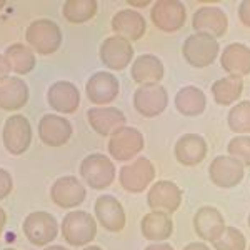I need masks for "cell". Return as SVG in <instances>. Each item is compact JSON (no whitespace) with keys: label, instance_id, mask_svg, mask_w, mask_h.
<instances>
[{"label":"cell","instance_id":"6da1fadb","mask_svg":"<svg viewBox=\"0 0 250 250\" xmlns=\"http://www.w3.org/2000/svg\"><path fill=\"white\" fill-rule=\"evenodd\" d=\"M25 40L40 55H50L62 43V30L54 20L39 19L32 22L25 32Z\"/></svg>","mask_w":250,"mask_h":250},{"label":"cell","instance_id":"7a4b0ae2","mask_svg":"<svg viewBox=\"0 0 250 250\" xmlns=\"http://www.w3.org/2000/svg\"><path fill=\"white\" fill-rule=\"evenodd\" d=\"M62 235L63 240L74 247L87 245L97 235V222L90 213L83 210L70 212L62 220Z\"/></svg>","mask_w":250,"mask_h":250},{"label":"cell","instance_id":"3957f363","mask_svg":"<svg viewBox=\"0 0 250 250\" xmlns=\"http://www.w3.org/2000/svg\"><path fill=\"white\" fill-rule=\"evenodd\" d=\"M80 175L94 190L110 187L115 179V165L104 154H90L80 164Z\"/></svg>","mask_w":250,"mask_h":250},{"label":"cell","instance_id":"277c9868","mask_svg":"<svg viewBox=\"0 0 250 250\" xmlns=\"http://www.w3.org/2000/svg\"><path fill=\"white\" fill-rule=\"evenodd\" d=\"M219 42L207 34H192L182 45L184 59L195 68L208 67L219 55Z\"/></svg>","mask_w":250,"mask_h":250},{"label":"cell","instance_id":"5b68a950","mask_svg":"<svg viewBox=\"0 0 250 250\" xmlns=\"http://www.w3.org/2000/svg\"><path fill=\"white\" fill-rule=\"evenodd\" d=\"M145 140L140 130L134 127H122L115 130L108 140V154L117 162H127L144 150Z\"/></svg>","mask_w":250,"mask_h":250},{"label":"cell","instance_id":"8992f818","mask_svg":"<svg viewBox=\"0 0 250 250\" xmlns=\"http://www.w3.org/2000/svg\"><path fill=\"white\" fill-rule=\"evenodd\" d=\"M154 179H155V167L145 157H139L132 164L124 165L119 173L120 185L130 193L144 192L145 188H148V185L154 182Z\"/></svg>","mask_w":250,"mask_h":250},{"label":"cell","instance_id":"52a82bcc","mask_svg":"<svg viewBox=\"0 0 250 250\" xmlns=\"http://www.w3.org/2000/svg\"><path fill=\"white\" fill-rule=\"evenodd\" d=\"M59 224L48 212H32L23 220V233L30 244L43 247L57 237Z\"/></svg>","mask_w":250,"mask_h":250},{"label":"cell","instance_id":"ba28073f","mask_svg":"<svg viewBox=\"0 0 250 250\" xmlns=\"http://www.w3.org/2000/svg\"><path fill=\"white\" fill-rule=\"evenodd\" d=\"M150 19L154 25L162 32H177L185 25L187 10L182 2L177 0H160L152 5Z\"/></svg>","mask_w":250,"mask_h":250},{"label":"cell","instance_id":"9c48e42d","mask_svg":"<svg viewBox=\"0 0 250 250\" xmlns=\"http://www.w3.org/2000/svg\"><path fill=\"white\" fill-rule=\"evenodd\" d=\"M168 105V95L165 87L160 83L155 85H140L134 94V108L142 117L154 119L160 115Z\"/></svg>","mask_w":250,"mask_h":250},{"label":"cell","instance_id":"30bf717a","mask_svg":"<svg viewBox=\"0 0 250 250\" xmlns=\"http://www.w3.org/2000/svg\"><path fill=\"white\" fill-rule=\"evenodd\" d=\"M147 204L152 212L173 213L182 204V190L170 180H159L148 188Z\"/></svg>","mask_w":250,"mask_h":250},{"label":"cell","instance_id":"8fae6325","mask_svg":"<svg viewBox=\"0 0 250 250\" xmlns=\"http://www.w3.org/2000/svg\"><path fill=\"white\" fill-rule=\"evenodd\" d=\"M3 145L14 155L27 152L32 142V127L30 122L23 115H12L3 125Z\"/></svg>","mask_w":250,"mask_h":250},{"label":"cell","instance_id":"7c38bea8","mask_svg":"<svg viewBox=\"0 0 250 250\" xmlns=\"http://www.w3.org/2000/svg\"><path fill=\"white\" fill-rule=\"evenodd\" d=\"M244 164L230 155H219L210 162L208 175L213 185L220 188H232L244 179Z\"/></svg>","mask_w":250,"mask_h":250},{"label":"cell","instance_id":"4fadbf2b","mask_svg":"<svg viewBox=\"0 0 250 250\" xmlns=\"http://www.w3.org/2000/svg\"><path fill=\"white\" fill-rule=\"evenodd\" d=\"M192 27L195 34H207L213 39L224 37L229 29V17L219 7L205 5L195 10L192 17Z\"/></svg>","mask_w":250,"mask_h":250},{"label":"cell","instance_id":"5bb4252c","mask_svg":"<svg viewBox=\"0 0 250 250\" xmlns=\"http://www.w3.org/2000/svg\"><path fill=\"white\" fill-rule=\"evenodd\" d=\"M85 188L80 184V180L74 175L60 177L54 182L50 188V199L55 205L62 208L79 207L85 200Z\"/></svg>","mask_w":250,"mask_h":250},{"label":"cell","instance_id":"9a60e30c","mask_svg":"<svg viewBox=\"0 0 250 250\" xmlns=\"http://www.w3.org/2000/svg\"><path fill=\"white\" fill-rule=\"evenodd\" d=\"M134 59V47L127 39L114 35L108 37L100 45V60L112 70H124Z\"/></svg>","mask_w":250,"mask_h":250},{"label":"cell","instance_id":"2e32d148","mask_svg":"<svg viewBox=\"0 0 250 250\" xmlns=\"http://www.w3.org/2000/svg\"><path fill=\"white\" fill-rule=\"evenodd\" d=\"M119 80L110 72H97L88 79L85 85L88 100L95 105H105V104L114 102L119 95Z\"/></svg>","mask_w":250,"mask_h":250},{"label":"cell","instance_id":"e0dca14e","mask_svg":"<svg viewBox=\"0 0 250 250\" xmlns=\"http://www.w3.org/2000/svg\"><path fill=\"white\" fill-rule=\"evenodd\" d=\"M72 124L60 115H43L39 122V137L48 147H62L72 137Z\"/></svg>","mask_w":250,"mask_h":250},{"label":"cell","instance_id":"ac0fdd59","mask_svg":"<svg viewBox=\"0 0 250 250\" xmlns=\"http://www.w3.org/2000/svg\"><path fill=\"white\" fill-rule=\"evenodd\" d=\"M224 215L215 207H200L193 215V230L205 242H215L225 230Z\"/></svg>","mask_w":250,"mask_h":250},{"label":"cell","instance_id":"d6986e66","mask_svg":"<svg viewBox=\"0 0 250 250\" xmlns=\"http://www.w3.org/2000/svg\"><path fill=\"white\" fill-rule=\"evenodd\" d=\"M47 102L50 108L60 114H74L80 104V92L68 80H59L48 88Z\"/></svg>","mask_w":250,"mask_h":250},{"label":"cell","instance_id":"ffe728a7","mask_svg":"<svg viewBox=\"0 0 250 250\" xmlns=\"http://www.w3.org/2000/svg\"><path fill=\"white\" fill-rule=\"evenodd\" d=\"M207 142L202 135L199 134H185L177 140L173 154L179 164L187 165V167H193L204 162V159L207 157Z\"/></svg>","mask_w":250,"mask_h":250},{"label":"cell","instance_id":"44dd1931","mask_svg":"<svg viewBox=\"0 0 250 250\" xmlns=\"http://www.w3.org/2000/svg\"><path fill=\"white\" fill-rule=\"evenodd\" d=\"M95 215L99 224L108 232H120L125 227L124 207L112 195H102L97 199Z\"/></svg>","mask_w":250,"mask_h":250},{"label":"cell","instance_id":"7402d4cb","mask_svg":"<svg viewBox=\"0 0 250 250\" xmlns=\"http://www.w3.org/2000/svg\"><path fill=\"white\" fill-rule=\"evenodd\" d=\"M87 120L90 127L99 135L107 137L115 130L125 127V115L115 107H94L87 112Z\"/></svg>","mask_w":250,"mask_h":250},{"label":"cell","instance_id":"603a6c76","mask_svg":"<svg viewBox=\"0 0 250 250\" xmlns=\"http://www.w3.org/2000/svg\"><path fill=\"white\" fill-rule=\"evenodd\" d=\"M112 30L119 37L127 39L128 42L142 39L147 32V23H145L144 15H140L137 10L125 9L117 12L112 19Z\"/></svg>","mask_w":250,"mask_h":250},{"label":"cell","instance_id":"cb8c5ba5","mask_svg":"<svg viewBox=\"0 0 250 250\" xmlns=\"http://www.w3.org/2000/svg\"><path fill=\"white\" fill-rule=\"evenodd\" d=\"M130 74L139 85H155L164 79V63L152 54L139 55L132 63Z\"/></svg>","mask_w":250,"mask_h":250},{"label":"cell","instance_id":"d4e9b609","mask_svg":"<svg viewBox=\"0 0 250 250\" xmlns=\"http://www.w3.org/2000/svg\"><path fill=\"white\" fill-rule=\"evenodd\" d=\"M220 65L225 72L235 77L250 74V47L244 43H230L220 55Z\"/></svg>","mask_w":250,"mask_h":250},{"label":"cell","instance_id":"484cf974","mask_svg":"<svg viewBox=\"0 0 250 250\" xmlns=\"http://www.w3.org/2000/svg\"><path fill=\"white\" fill-rule=\"evenodd\" d=\"M29 100V87L19 77H9L0 82V108L19 110Z\"/></svg>","mask_w":250,"mask_h":250},{"label":"cell","instance_id":"4316f807","mask_svg":"<svg viewBox=\"0 0 250 250\" xmlns=\"http://www.w3.org/2000/svg\"><path fill=\"white\" fill-rule=\"evenodd\" d=\"M140 229H142V235L147 240L164 242L170 239V235L173 233V220L168 213L150 212L144 215Z\"/></svg>","mask_w":250,"mask_h":250},{"label":"cell","instance_id":"83f0119b","mask_svg":"<svg viewBox=\"0 0 250 250\" xmlns=\"http://www.w3.org/2000/svg\"><path fill=\"white\" fill-rule=\"evenodd\" d=\"M207 107V99L200 88L187 85L180 88L175 95V108L185 117H197L204 114Z\"/></svg>","mask_w":250,"mask_h":250},{"label":"cell","instance_id":"f1b7e54d","mask_svg":"<svg viewBox=\"0 0 250 250\" xmlns=\"http://www.w3.org/2000/svg\"><path fill=\"white\" fill-rule=\"evenodd\" d=\"M244 92V80L242 77L229 75V77L219 79L212 85V95L219 105H232Z\"/></svg>","mask_w":250,"mask_h":250},{"label":"cell","instance_id":"f546056e","mask_svg":"<svg viewBox=\"0 0 250 250\" xmlns=\"http://www.w3.org/2000/svg\"><path fill=\"white\" fill-rule=\"evenodd\" d=\"M5 59L9 60L12 70L19 75H25L35 68V55L23 43H12L5 50Z\"/></svg>","mask_w":250,"mask_h":250},{"label":"cell","instance_id":"4dcf8cb0","mask_svg":"<svg viewBox=\"0 0 250 250\" xmlns=\"http://www.w3.org/2000/svg\"><path fill=\"white\" fill-rule=\"evenodd\" d=\"M97 9H99V5L94 0H68V2L63 3L62 14L68 22L82 23L94 19Z\"/></svg>","mask_w":250,"mask_h":250},{"label":"cell","instance_id":"1f68e13d","mask_svg":"<svg viewBox=\"0 0 250 250\" xmlns=\"http://www.w3.org/2000/svg\"><path fill=\"white\" fill-rule=\"evenodd\" d=\"M227 122L235 134H250V102L244 100L229 110Z\"/></svg>","mask_w":250,"mask_h":250},{"label":"cell","instance_id":"d6a6232c","mask_svg":"<svg viewBox=\"0 0 250 250\" xmlns=\"http://www.w3.org/2000/svg\"><path fill=\"white\" fill-rule=\"evenodd\" d=\"M213 247L215 250H245L247 240L239 229L227 227L219 239L213 242Z\"/></svg>","mask_w":250,"mask_h":250},{"label":"cell","instance_id":"836d02e7","mask_svg":"<svg viewBox=\"0 0 250 250\" xmlns=\"http://www.w3.org/2000/svg\"><path fill=\"white\" fill-rule=\"evenodd\" d=\"M229 155L244 164V167H250V137L237 135L229 142Z\"/></svg>","mask_w":250,"mask_h":250},{"label":"cell","instance_id":"e575fe53","mask_svg":"<svg viewBox=\"0 0 250 250\" xmlns=\"http://www.w3.org/2000/svg\"><path fill=\"white\" fill-rule=\"evenodd\" d=\"M14 182H12V175L5 168H0V200L5 199L7 195H10Z\"/></svg>","mask_w":250,"mask_h":250},{"label":"cell","instance_id":"d590c367","mask_svg":"<svg viewBox=\"0 0 250 250\" xmlns=\"http://www.w3.org/2000/svg\"><path fill=\"white\" fill-rule=\"evenodd\" d=\"M239 19L245 27L250 29V0H244L239 5Z\"/></svg>","mask_w":250,"mask_h":250},{"label":"cell","instance_id":"8d00e7d4","mask_svg":"<svg viewBox=\"0 0 250 250\" xmlns=\"http://www.w3.org/2000/svg\"><path fill=\"white\" fill-rule=\"evenodd\" d=\"M10 70H12V67H10L9 60L5 59V55H0V82L9 79Z\"/></svg>","mask_w":250,"mask_h":250},{"label":"cell","instance_id":"74e56055","mask_svg":"<svg viewBox=\"0 0 250 250\" xmlns=\"http://www.w3.org/2000/svg\"><path fill=\"white\" fill-rule=\"evenodd\" d=\"M184 250H210V249L205 244H202V242H192V244L185 245Z\"/></svg>","mask_w":250,"mask_h":250},{"label":"cell","instance_id":"f35d334b","mask_svg":"<svg viewBox=\"0 0 250 250\" xmlns=\"http://www.w3.org/2000/svg\"><path fill=\"white\" fill-rule=\"evenodd\" d=\"M145 250H175L170 244H152L148 247H145Z\"/></svg>","mask_w":250,"mask_h":250},{"label":"cell","instance_id":"ab89813d","mask_svg":"<svg viewBox=\"0 0 250 250\" xmlns=\"http://www.w3.org/2000/svg\"><path fill=\"white\" fill-rule=\"evenodd\" d=\"M127 3L130 7H147L150 5V0H128Z\"/></svg>","mask_w":250,"mask_h":250},{"label":"cell","instance_id":"60d3db41","mask_svg":"<svg viewBox=\"0 0 250 250\" xmlns=\"http://www.w3.org/2000/svg\"><path fill=\"white\" fill-rule=\"evenodd\" d=\"M5 222H7V215H5V210L0 207V235L3 232V227H5Z\"/></svg>","mask_w":250,"mask_h":250},{"label":"cell","instance_id":"b9f144b4","mask_svg":"<svg viewBox=\"0 0 250 250\" xmlns=\"http://www.w3.org/2000/svg\"><path fill=\"white\" fill-rule=\"evenodd\" d=\"M43 250H68V249L62 247V245H50V247H47V249H43Z\"/></svg>","mask_w":250,"mask_h":250},{"label":"cell","instance_id":"7bdbcfd3","mask_svg":"<svg viewBox=\"0 0 250 250\" xmlns=\"http://www.w3.org/2000/svg\"><path fill=\"white\" fill-rule=\"evenodd\" d=\"M83 250H102L100 247H97V245H90V247H85Z\"/></svg>","mask_w":250,"mask_h":250},{"label":"cell","instance_id":"ee69618b","mask_svg":"<svg viewBox=\"0 0 250 250\" xmlns=\"http://www.w3.org/2000/svg\"><path fill=\"white\" fill-rule=\"evenodd\" d=\"M3 5H5V0H0V9H2Z\"/></svg>","mask_w":250,"mask_h":250},{"label":"cell","instance_id":"f6af8a7d","mask_svg":"<svg viewBox=\"0 0 250 250\" xmlns=\"http://www.w3.org/2000/svg\"><path fill=\"white\" fill-rule=\"evenodd\" d=\"M249 227H250V215H249Z\"/></svg>","mask_w":250,"mask_h":250},{"label":"cell","instance_id":"bcb514c9","mask_svg":"<svg viewBox=\"0 0 250 250\" xmlns=\"http://www.w3.org/2000/svg\"><path fill=\"white\" fill-rule=\"evenodd\" d=\"M3 250H15V249H3Z\"/></svg>","mask_w":250,"mask_h":250},{"label":"cell","instance_id":"7dc6e473","mask_svg":"<svg viewBox=\"0 0 250 250\" xmlns=\"http://www.w3.org/2000/svg\"><path fill=\"white\" fill-rule=\"evenodd\" d=\"M249 250H250V249H249Z\"/></svg>","mask_w":250,"mask_h":250}]
</instances>
